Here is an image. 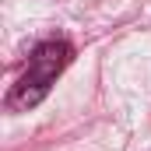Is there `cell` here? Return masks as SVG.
<instances>
[{"mask_svg": "<svg viewBox=\"0 0 151 151\" xmlns=\"http://www.w3.org/2000/svg\"><path fill=\"white\" fill-rule=\"evenodd\" d=\"M70 56H74V49H70V42H63V39H49V42L35 46V53H32V60H28V70L18 77V84L7 91V109H11V113H28V109H35L39 102L49 95L53 81L67 70Z\"/></svg>", "mask_w": 151, "mask_h": 151, "instance_id": "1", "label": "cell"}]
</instances>
